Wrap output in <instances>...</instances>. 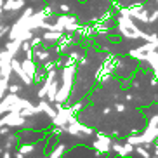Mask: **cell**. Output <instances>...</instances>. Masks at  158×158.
Returning <instances> with one entry per match:
<instances>
[{
    "label": "cell",
    "mask_w": 158,
    "mask_h": 158,
    "mask_svg": "<svg viewBox=\"0 0 158 158\" xmlns=\"http://www.w3.org/2000/svg\"><path fill=\"white\" fill-rule=\"evenodd\" d=\"M75 77H77V64H63L59 71V89H57L56 99L54 102H61V104H66L71 98V92H73L75 87Z\"/></svg>",
    "instance_id": "6da1fadb"
},
{
    "label": "cell",
    "mask_w": 158,
    "mask_h": 158,
    "mask_svg": "<svg viewBox=\"0 0 158 158\" xmlns=\"http://www.w3.org/2000/svg\"><path fill=\"white\" fill-rule=\"evenodd\" d=\"M116 31L120 33L123 38H127V40H139L144 33L134 23V19L130 16H120V14L116 18Z\"/></svg>",
    "instance_id": "7a4b0ae2"
},
{
    "label": "cell",
    "mask_w": 158,
    "mask_h": 158,
    "mask_svg": "<svg viewBox=\"0 0 158 158\" xmlns=\"http://www.w3.org/2000/svg\"><path fill=\"white\" fill-rule=\"evenodd\" d=\"M54 23H56V26H57V30L59 31H63V33H77V30L80 28V19L77 18L75 14H57V16H54Z\"/></svg>",
    "instance_id": "3957f363"
},
{
    "label": "cell",
    "mask_w": 158,
    "mask_h": 158,
    "mask_svg": "<svg viewBox=\"0 0 158 158\" xmlns=\"http://www.w3.org/2000/svg\"><path fill=\"white\" fill-rule=\"evenodd\" d=\"M64 134L71 135V137H80V139H85L89 135L94 134V130L90 127H87L85 123L78 120V118H73V120L64 127Z\"/></svg>",
    "instance_id": "277c9868"
},
{
    "label": "cell",
    "mask_w": 158,
    "mask_h": 158,
    "mask_svg": "<svg viewBox=\"0 0 158 158\" xmlns=\"http://www.w3.org/2000/svg\"><path fill=\"white\" fill-rule=\"evenodd\" d=\"M73 118H77V115L71 111V108L63 104L61 108L56 110V115H54V118L51 120V125L52 127H66Z\"/></svg>",
    "instance_id": "5b68a950"
},
{
    "label": "cell",
    "mask_w": 158,
    "mask_h": 158,
    "mask_svg": "<svg viewBox=\"0 0 158 158\" xmlns=\"http://www.w3.org/2000/svg\"><path fill=\"white\" fill-rule=\"evenodd\" d=\"M75 45H77V35L75 33H64L54 44V52H56L57 56H63V54H68Z\"/></svg>",
    "instance_id": "8992f818"
},
{
    "label": "cell",
    "mask_w": 158,
    "mask_h": 158,
    "mask_svg": "<svg viewBox=\"0 0 158 158\" xmlns=\"http://www.w3.org/2000/svg\"><path fill=\"white\" fill-rule=\"evenodd\" d=\"M94 134H96V139L92 141V149H98L104 155L111 153V143H113L111 135L104 134V132H94Z\"/></svg>",
    "instance_id": "52a82bcc"
},
{
    "label": "cell",
    "mask_w": 158,
    "mask_h": 158,
    "mask_svg": "<svg viewBox=\"0 0 158 158\" xmlns=\"http://www.w3.org/2000/svg\"><path fill=\"white\" fill-rule=\"evenodd\" d=\"M18 135H19V143H38L45 137L42 130L37 132V129H21V132H18Z\"/></svg>",
    "instance_id": "ba28073f"
},
{
    "label": "cell",
    "mask_w": 158,
    "mask_h": 158,
    "mask_svg": "<svg viewBox=\"0 0 158 158\" xmlns=\"http://www.w3.org/2000/svg\"><path fill=\"white\" fill-rule=\"evenodd\" d=\"M10 61H12V56H10L7 51L2 49V52H0V75H2V78L10 80V77H12V66H10Z\"/></svg>",
    "instance_id": "9c48e42d"
},
{
    "label": "cell",
    "mask_w": 158,
    "mask_h": 158,
    "mask_svg": "<svg viewBox=\"0 0 158 158\" xmlns=\"http://www.w3.org/2000/svg\"><path fill=\"white\" fill-rule=\"evenodd\" d=\"M4 120H5V125L10 127V129H23L26 118L19 111H7L4 113Z\"/></svg>",
    "instance_id": "30bf717a"
},
{
    "label": "cell",
    "mask_w": 158,
    "mask_h": 158,
    "mask_svg": "<svg viewBox=\"0 0 158 158\" xmlns=\"http://www.w3.org/2000/svg\"><path fill=\"white\" fill-rule=\"evenodd\" d=\"M51 59H52V52L47 49V45H42V47L33 49V61H35V63L44 64L45 61H51Z\"/></svg>",
    "instance_id": "8fae6325"
},
{
    "label": "cell",
    "mask_w": 158,
    "mask_h": 158,
    "mask_svg": "<svg viewBox=\"0 0 158 158\" xmlns=\"http://www.w3.org/2000/svg\"><path fill=\"white\" fill-rule=\"evenodd\" d=\"M66 153H68V146L64 143H57L49 149V153H47L45 158H64Z\"/></svg>",
    "instance_id": "7c38bea8"
},
{
    "label": "cell",
    "mask_w": 158,
    "mask_h": 158,
    "mask_svg": "<svg viewBox=\"0 0 158 158\" xmlns=\"http://www.w3.org/2000/svg\"><path fill=\"white\" fill-rule=\"evenodd\" d=\"M38 35L42 37V40H44L45 45H51V44L54 45V44H56L57 40L64 35V33H63V31H42V33H38Z\"/></svg>",
    "instance_id": "4fadbf2b"
},
{
    "label": "cell",
    "mask_w": 158,
    "mask_h": 158,
    "mask_svg": "<svg viewBox=\"0 0 158 158\" xmlns=\"http://www.w3.org/2000/svg\"><path fill=\"white\" fill-rule=\"evenodd\" d=\"M21 44H23V40H21V38L7 40V42H5V51L9 52L12 57H18L19 56V49H21Z\"/></svg>",
    "instance_id": "5bb4252c"
},
{
    "label": "cell",
    "mask_w": 158,
    "mask_h": 158,
    "mask_svg": "<svg viewBox=\"0 0 158 158\" xmlns=\"http://www.w3.org/2000/svg\"><path fill=\"white\" fill-rule=\"evenodd\" d=\"M18 146H19V135H18V132H9V134L5 135V143H4V146H2V148L14 151Z\"/></svg>",
    "instance_id": "9a60e30c"
},
{
    "label": "cell",
    "mask_w": 158,
    "mask_h": 158,
    "mask_svg": "<svg viewBox=\"0 0 158 158\" xmlns=\"http://www.w3.org/2000/svg\"><path fill=\"white\" fill-rule=\"evenodd\" d=\"M19 63H21V68H23L24 73H28L30 77L33 78V75L37 73V70H38L37 63H35L33 59H28V57H24V59H19Z\"/></svg>",
    "instance_id": "2e32d148"
},
{
    "label": "cell",
    "mask_w": 158,
    "mask_h": 158,
    "mask_svg": "<svg viewBox=\"0 0 158 158\" xmlns=\"http://www.w3.org/2000/svg\"><path fill=\"white\" fill-rule=\"evenodd\" d=\"M37 106H38V110H40V111H42L45 116H49L51 120L54 118V115H56V110H54V106H52V104L47 101V99H40Z\"/></svg>",
    "instance_id": "e0dca14e"
},
{
    "label": "cell",
    "mask_w": 158,
    "mask_h": 158,
    "mask_svg": "<svg viewBox=\"0 0 158 158\" xmlns=\"http://www.w3.org/2000/svg\"><path fill=\"white\" fill-rule=\"evenodd\" d=\"M77 37L80 38H90L94 35V28H92V23H82L80 24V28L77 30V33H75Z\"/></svg>",
    "instance_id": "ac0fdd59"
},
{
    "label": "cell",
    "mask_w": 158,
    "mask_h": 158,
    "mask_svg": "<svg viewBox=\"0 0 158 158\" xmlns=\"http://www.w3.org/2000/svg\"><path fill=\"white\" fill-rule=\"evenodd\" d=\"M94 35H111V24L110 23H92Z\"/></svg>",
    "instance_id": "d6986e66"
},
{
    "label": "cell",
    "mask_w": 158,
    "mask_h": 158,
    "mask_svg": "<svg viewBox=\"0 0 158 158\" xmlns=\"http://www.w3.org/2000/svg\"><path fill=\"white\" fill-rule=\"evenodd\" d=\"M115 19V14H113V9H106L102 14H99L98 18H92L90 23H111Z\"/></svg>",
    "instance_id": "ffe728a7"
},
{
    "label": "cell",
    "mask_w": 158,
    "mask_h": 158,
    "mask_svg": "<svg viewBox=\"0 0 158 158\" xmlns=\"http://www.w3.org/2000/svg\"><path fill=\"white\" fill-rule=\"evenodd\" d=\"M134 153L137 155L139 158H151V153H149V149H146L143 144L139 146H134Z\"/></svg>",
    "instance_id": "44dd1931"
},
{
    "label": "cell",
    "mask_w": 158,
    "mask_h": 158,
    "mask_svg": "<svg viewBox=\"0 0 158 158\" xmlns=\"http://www.w3.org/2000/svg\"><path fill=\"white\" fill-rule=\"evenodd\" d=\"M30 45H31V49H37V47H42V45H45V44H44L42 37L37 33V35H33V38L30 40Z\"/></svg>",
    "instance_id": "7402d4cb"
},
{
    "label": "cell",
    "mask_w": 158,
    "mask_h": 158,
    "mask_svg": "<svg viewBox=\"0 0 158 158\" xmlns=\"http://www.w3.org/2000/svg\"><path fill=\"white\" fill-rule=\"evenodd\" d=\"M44 78H45V71H44L42 68H38L37 73L33 75V82H35V84H42Z\"/></svg>",
    "instance_id": "603a6c76"
},
{
    "label": "cell",
    "mask_w": 158,
    "mask_h": 158,
    "mask_svg": "<svg viewBox=\"0 0 158 158\" xmlns=\"http://www.w3.org/2000/svg\"><path fill=\"white\" fill-rule=\"evenodd\" d=\"M57 10H59V12H63V14H68V12H71V5L68 4V2H59Z\"/></svg>",
    "instance_id": "cb8c5ba5"
},
{
    "label": "cell",
    "mask_w": 158,
    "mask_h": 158,
    "mask_svg": "<svg viewBox=\"0 0 158 158\" xmlns=\"http://www.w3.org/2000/svg\"><path fill=\"white\" fill-rule=\"evenodd\" d=\"M7 85H9V80L7 78H0V99L5 96V92H7Z\"/></svg>",
    "instance_id": "d4e9b609"
},
{
    "label": "cell",
    "mask_w": 158,
    "mask_h": 158,
    "mask_svg": "<svg viewBox=\"0 0 158 158\" xmlns=\"http://www.w3.org/2000/svg\"><path fill=\"white\" fill-rule=\"evenodd\" d=\"M127 143H130L132 144V146H139L141 144V137H139V134H132V135H129V137H127Z\"/></svg>",
    "instance_id": "484cf974"
},
{
    "label": "cell",
    "mask_w": 158,
    "mask_h": 158,
    "mask_svg": "<svg viewBox=\"0 0 158 158\" xmlns=\"http://www.w3.org/2000/svg\"><path fill=\"white\" fill-rule=\"evenodd\" d=\"M21 89H23L21 84H9L7 85V90H9L10 94H19L21 92Z\"/></svg>",
    "instance_id": "4316f807"
},
{
    "label": "cell",
    "mask_w": 158,
    "mask_h": 158,
    "mask_svg": "<svg viewBox=\"0 0 158 158\" xmlns=\"http://www.w3.org/2000/svg\"><path fill=\"white\" fill-rule=\"evenodd\" d=\"M156 21H158V9H151L149 18H148V24H155Z\"/></svg>",
    "instance_id": "83f0119b"
},
{
    "label": "cell",
    "mask_w": 158,
    "mask_h": 158,
    "mask_svg": "<svg viewBox=\"0 0 158 158\" xmlns=\"http://www.w3.org/2000/svg\"><path fill=\"white\" fill-rule=\"evenodd\" d=\"M71 111L75 113V115H78L80 111H82V110H84V102L82 101H78V102H73V104H71Z\"/></svg>",
    "instance_id": "f1b7e54d"
},
{
    "label": "cell",
    "mask_w": 158,
    "mask_h": 158,
    "mask_svg": "<svg viewBox=\"0 0 158 158\" xmlns=\"http://www.w3.org/2000/svg\"><path fill=\"white\" fill-rule=\"evenodd\" d=\"M9 28H10V24H5L4 28L0 30V40H4V38H7V33H9Z\"/></svg>",
    "instance_id": "f546056e"
},
{
    "label": "cell",
    "mask_w": 158,
    "mask_h": 158,
    "mask_svg": "<svg viewBox=\"0 0 158 158\" xmlns=\"http://www.w3.org/2000/svg\"><path fill=\"white\" fill-rule=\"evenodd\" d=\"M148 123L149 125H155V127H158V113H155V115H151L148 118Z\"/></svg>",
    "instance_id": "4dcf8cb0"
},
{
    "label": "cell",
    "mask_w": 158,
    "mask_h": 158,
    "mask_svg": "<svg viewBox=\"0 0 158 158\" xmlns=\"http://www.w3.org/2000/svg\"><path fill=\"white\" fill-rule=\"evenodd\" d=\"M115 111L116 113H123V111H127V106L123 104V102H116L115 104Z\"/></svg>",
    "instance_id": "1f68e13d"
},
{
    "label": "cell",
    "mask_w": 158,
    "mask_h": 158,
    "mask_svg": "<svg viewBox=\"0 0 158 158\" xmlns=\"http://www.w3.org/2000/svg\"><path fill=\"white\" fill-rule=\"evenodd\" d=\"M87 63H89V57L82 54V56H80V59H78V63H77V66H82V68H84V66H87Z\"/></svg>",
    "instance_id": "d6a6232c"
},
{
    "label": "cell",
    "mask_w": 158,
    "mask_h": 158,
    "mask_svg": "<svg viewBox=\"0 0 158 158\" xmlns=\"http://www.w3.org/2000/svg\"><path fill=\"white\" fill-rule=\"evenodd\" d=\"M9 132H12V130H10V127H7V125L0 127V137H5V135L9 134Z\"/></svg>",
    "instance_id": "836d02e7"
},
{
    "label": "cell",
    "mask_w": 158,
    "mask_h": 158,
    "mask_svg": "<svg viewBox=\"0 0 158 158\" xmlns=\"http://www.w3.org/2000/svg\"><path fill=\"white\" fill-rule=\"evenodd\" d=\"M12 151H10V149H4V151H2V153H0V158H12Z\"/></svg>",
    "instance_id": "e575fe53"
},
{
    "label": "cell",
    "mask_w": 158,
    "mask_h": 158,
    "mask_svg": "<svg viewBox=\"0 0 158 158\" xmlns=\"http://www.w3.org/2000/svg\"><path fill=\"white\" fill-rule=\"evenodd\" d=\"M149 68L153 70V75H155V77H158V59L155 61L153 64H149Z\"/></svg>",
    "instance_id": "d590c367"
},
{
    "label": "cell",
    "mask_w": 158,
    "mask_h": 158,
    "mask_svg": "<svg viewBox=\"0 0 158 158\" xmlns=\"http://www.w3.org/2000/svg\"><path fill=\"white\" fill-rule=\"evenodd\" d=\"M149 85H151V87H156V85H158V77H155V75H153L151 80H149Z\"/></svg>",
    "instance_id": "8d00e7d4"
},
{
    "label": "cell",
    "mask_w": 158,
    "mask_h": 158,
    "mask_svg": "<svg viewBox=\"0 0 158 158\" xmlns=\"http://www.w3.org/2000/svg\"><path fill=\"white\" fill-rule=\"evenodd\" d=\"M94 156H96V158H104L106 155L101 153V151H98V149H94Z\"/></svg>",
    "instance_id": "74e56055"
},
{
    "label": "cell",
    "mask_w": 158,
    "mask_h": 158,
    "mask_svg": "<svg viewBox=\"0 0 158 158\" xmlns=\"http://www.w3.org/2000/svg\"><path fill=\"white\" fill-rule=\"evenodd\" d=\"M113 110L110 106H106V108H102V115H110V113H111Z\"/></svg>",
    "instance_id": "f35d334b"
},
{
    "label": "cell",
    "mask_w": 158,
    "mask_h": 158,
    "mask_svg": "<svg viewBox=\"0 0 158 158\" xmlns=\"http://www.w3.org/2000/svg\"><path fill=\"white\" fill-rule=\"evenodd\" d=\"M125 99H127V101H134V94L127 92V94H125Z\"/></svg>",
    "instance_id": "ab89813d"
},
{
    "label": "cell",
    "mask_w": 158,
    "mask_h": 158,
    "mask_svg": "<svg viewBox=\"0 0 158 158\" xmlns=\"http://www.w3.org/2000/svg\"><path fill=\"white\" fill-rule=\"evenodd\" d=\"M120 135H122V134H120V130H116V129L111 132V137H120Z\"/></svg>",
    "instance_id": "60d3db41"
},
{
    "label": "cell",
    "mask_w": 158,
    "mask_h": 158,
    "mask_svg": "<svg viewBox=\"0 0 158 158\" xmlns=\"http://www.w3.org/2000/svg\"><path fill=\"white\" fill-rule=\"evenodd\" d=\"M4 14V0H0V16Z\"/></svg>",
    "instance_id": "b9f144b4"
},
{
    "label": "cell",
    "mask_w": 158,
    "mask_h": 158,
    "mask_svg": "<svg viewBox=\"0 0 158 158\" xmlns=\"http://www.w3.org/2000/svg\"><path fill=\"white\" fill-rule=\"evenodd\" d=\"M153 148H155V155H158V144H156V146H153Z\"/></svg>",
    "instance_id": "7bdbcfd3"
},
{
    "label": "cell",
    "mask_w": 158,
    "mask_h": 158,
    "mask_svg": "<svg viewBox=\"0 0 158 158\" xmlns=\"http://www.w3.org/2000/svg\"><path fill=\"white\" fill-rule=\"evenodd\" d=\"M155 135H156V139H158V127L155 129Z\"/></svg>",
    "instance_id": "ee69618b"
},
{
    "label": "cell",
    "mask_w": 158,
    "mask_h": 158,
    "mask_svg": "<svg viewBox=\"0 0 158 158\" xmlns=\"http://www.w3.org/2000/svg\"><path fill=\"white\" fill-rule=\"evenodd\" d=\"M30 2H38V0H30Z\"/></svg>",
    "instance_id": "f6af8a7d"
},
{
    "label": "cell",
    "mask_w": 158,
    "mask_h": 158,
    "mask_svg": "<svg viewBox=\"0 0 158 158\" xmlns=\"http://www.w3.org/2000/svg\"><path fill=\"white\" fill-rule=\"evenodd\" d=\"M155 4H156V5H158V0H155Z\"/></svg>",
    "instance_id": "bcb514c9"
},
{
    "label": "cell",
    "mask_w": 158,
    "mask_h": 158,
    "mask_svg": "<svg viewBox=\"0 0 158 158\" xmlns=\"http://www.w3.org/2000/svg\"><path fill=\"white\" fill-rule=\"evenodd\" d=\"M106 2H111V0H106Z\"/></svg>",
    "instance_id": "7dc6e473"
},
{
    "label": "cell",
    "mask_w": 158,
    "mask_h": 158,
    "mask_svg": "<svg viewBox=\"0 0 158 158\" xmlns=\"http://www.w3.org/2000/svg\"><path fill=\"white\" fill-rule=\"evenodd\" d=\"M0 52H2V47H0Z\"/></svg>",
    "instance_id": "c3c4849f"
},
{
    "label": "cell",
    "mask_w": 158,
    "mask_h": 158,
    "mask_svg": "<svg viewBox=\"0 0 158 158\" xmlns=\"http://www.w3.org/2000/svg\"><path fill=\"white\" fill-rule=\"evenodd\" d=\"M0 78H2V75H0Z\"/></svg>",
    "instance_id": "681fc988"
},
{
    "label": "cell",
    "mask_w": 158,
    "mask_h": 158,
    "mask_svg": "<svg viewBox=\"0 0 158 158\" xmlns=\"http://www.w3.org/2000/svg\"><path fill=\"white\" fill-rule=\"evenodd\" d=\"M42 158H45V156H42Z\"/></svg>",
    "instance_id": "f907efd6"
},
{
    "label": "cell",
    "mask_w": 158,
    "mask_h": 158,
    "mask_svg": "<svg viewBox=\"0 0 158 158\" xmlns=\"http://www.w3.org/2000/svg\"><path fill=\"white\" fill-rule=\"evenodd\" d=\"M24 158H26V156H24Z\"/></svg>",
    "instance_id": "816d5d0a"
}]
</instances>
